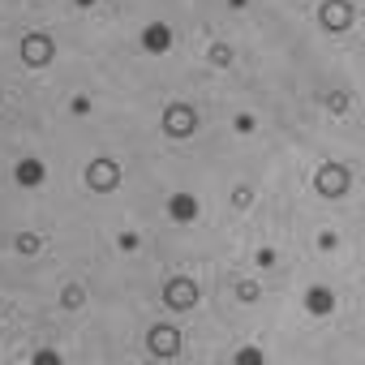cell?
<instances>
[{"instance_id": "cell-5", "label": "cell", "mask_w": 365, "mask_h": 365, "mask_svg": "<svg viewBox=\"0 0 365 365\" xmlns=\"http://www.w3.org/2000/svg\"><path fill=\"white\" fill-rule=\"evenodd\" d=\"M163 301H168V309H194L198 305V284L194 279H185V275H176V279H168L163 284Z\"/></svg>"}, {"instance_id": "cell-2", "label": "cell", "mask_w": 365, "mask_h": 365, "mask_svg": "<svg viewBox=\"0 0 365 365\" xmlns=\"http://www.w3.org/2000/svg\"><path fill=\"white\" fill-rule=\"evenodd\" d=\"M86 185H91V194H112V190L120 185V163L108 159V155L91 159V163H86Z\"/></svg>"}, {"instance_id": "cell-12", "label": "cell", "mask_w": 365, "mask_h": 365, "mask_svg": "<svg viewBox=\"0 0 365 365\" xmlns=\"http://www.w3.org/2000/svg\"><path fill=\"white\" fill-rule=\"evenodd\" d=\"M82 301H86V292H82V284H69V288L61 292V305H65V309H78Z\"/></svg>"}, {"instance_id": "cell-15", "label": "cell", "mask_w": 365, "mask_h": 365, "mask_svg": "<svg viewBox=\"0 0 365 365\" xmlns=\"http://www.w3.org/2000/svg\"><path fill=\"white\" fill-rule=\"evenodd\" d=\"M69 108H73V112H78V116H86V112H91V99H86V95H78V99H73V103H69Z\"/></svg>"}, {"instance_id": "cell-17", "label": "cell", "mask_w": 365, "mask_h": 365, "mask_svg": "<svg viewBox=\"0 0 365 365\" xmlns=\"http://www.w3.org/2000/svg\"><path fill=\"white\" fill-rule=\"evenodd\" d=\"M237 361H262V352H258V348H241Z\"/></svg>"}, {"instance_id": "cell-1", "label": "cell", "mask_w": 365, "mask_h": 365, "mask_svg": "<svg viewBox=\"0 0 365 365\" xmlns=\"http://www.w3.org/2000/svg\"><path fill=\"white\" fill-rule=\"evenodd\" d=\"M348 185H352V176H348V168L344 163H322L318 172H314V190L322 194V198H344L348 194Z\"/></svg>"}, {"instance_id": "cell-13", "label": "cell", "mask_w": 365, "mask_h": 365, "mask_svg": "<svg viewBox=\"0 0 365 365\" xmlns=\"http://www.w3.org/2000/svg\"><path fill=\"white\" fill-rule=\"evenodd\" d=\"M39 245H43L39 232H22V237H18V254H39Z\"/></svg>"}, {"instance_id": "cell-14", "label": "cell", "mask_w": 365, "mask_h": 365, "mask_svg": "<svg viewBox=\"0 0 365 365\" xmlns=\"http://www.w3.org/2000/svg\"><path fill=\"white\" fill-rule=\"evenodd\" d=\"M211 61H215V65H228V61H232V52H228L224 43H215V48H211Z\"/></svg>"}, {"instance_id": "cell-16", "label": "cell", "mask_w": 365, "mask_h": 365, "mask_svg": "<svg viewBox=\"0 0 365 365\" xmlns=\"http://www.w3.org/2000/svg\"><path fill=\"white\" fill-rule=\"evenodd\" d=\"M138 245H142V237H138V232H125V237H120V250H138Z\"/></svg>"}, {"instance_id": "cell-8", "label": "cell", "mask_w": 365, "mask_h": 365, "mask_svg": "<svg viewBox=\"0 0 365 365\" xmlns=\"http://www.w3.org/2000/svg\"><path fill=\"white\" fill-rule=\"evenodd\" d=\"M142 48H146L150 56H163V52L172 48V26H168V22H150V26L142 31Z\"/></svg>"}, {"instance_id": "cell-18", "label": "cell", "mask_w": 365, "mask_h": 365, "mask_svg": "<svg viewBox=\"0 0 365 365\" xmlns=\"http://www.w3.org/2000/svg\"><path fill=\"white\" fill-rule=\"evenodd\" d=\"M237 292H241V301H254V297H258V288H254V284H241Z\"/></svg>"}, {"instance_id": "cell-3", "label": "cell", "mask_w": 365, "mask_h": 365, "mask_svg": "<svg viewBox=\"0 0 365 365\" xmlns=\"http://www.w3.org/2000/svg\"><path fill=\"white\" fill-rule=\"evenodd\" d=\"M52 56H56V43H52V35H43V31H26V35H22V61H26L31 69H43V65H52Z\"/></svg>"}, {"instance_id": "cell-10", "label": "cell", "mask_w": 365, "mask_h": 365, "mask_svg": "<svg viewBox=\"0 0 365 365\" xmlns=\"http://www.w3.org/2000/svg\"><path fill=\"white\" fill-rule=\"evenodd\" d=\"M43 176H48V168H43V159H18V168H14V180L18 185H26V190H35V185H43Z\"/></svg>"}, {"instance_id": "cell-7", "label": "cell", "mask_w": 365, "mask_h": 365, "mask_svg": "<svg viewBox=\"0 0 365 365\" xmlns=\"http://www.w3.org/2000/svg\"><path fill=\"white\" fill-rule=\"evenodd\" d=\"M146 352L150 356H176L180 352V331L176 327H150L146 331Z\"/></svg>"}, {"instance_id": "cell-4", "label": "cell", "mask_w": 365, "mask_h": 365, "mask_svg": "<svg viewBox=\"0 0 365 365\" xmlns=\"http://www.w3.org/2000/svg\"><path fill=\"white\" fill-rule=\"evenodd\" d=\"M198 129V112L190 103H168L163 108V133L168 138H190Z\"/></svg>"}, {"instance_id": "cell-9", "label": "cell", "mask_w": 365, "mask_h": 365, "mask_svg": "<svg viewBox=\"0 0 365 365\" xmlns=\"http://www.w3.org/2000/svg\"><path fill=\"white\" fill-rule=\"evenodd\" d=\"M198 211H202V207H198L194 194H172V198H168V215H172L176 224H194Z\"/></svg>"}, {"instance_id": "cell-11", "label": "cell", "mask_w": 365, "mask_h": 365, "mask_svg": "<svg viewBox=\"0 0 365 365\" xmlns=\"http://www.w3.org/2000/svg\"><path fill=\"white\" fill-rule=\"evenodd\" d=\"M305 309H309V314H318V318H322V314H331V309H335V297H331V288L314 284V288L305 292Z\"/></svg>"}, {"instance_id": "cell-6", "label": "cell", "mask_w": 365, "mask_h": 365, "mask_svg": "<svg viewBox=\"0 0 365 365\" xmlns=\"http://www.w3.org/2000/svg\"><path fill=\"white\" fill-rule=\"evenodd\" d=\"M352 18H356V14H352L348 0H322V9H318V22H322V31H331V35L348 31Z\"/></svg>"}]
</instances>
